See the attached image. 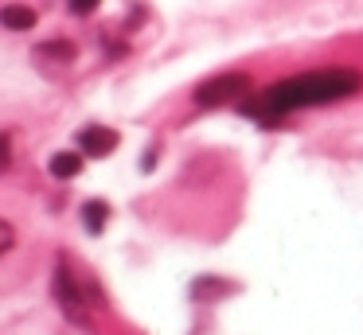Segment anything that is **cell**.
<instances>
[{"label":"cell","mask_w":363,"mask_h":335,"mask_svg":"<svg viewBox=\"0 0 363 335\" xmlns=\"http://www.w3.org/2000/svg\"><path fill=\"white\" fill-rule=\"evenodd\" d=\"M0 23L9 31H28V28H35V12L24 4H4L0 8Z\"/></svg>","instance_id":"5b68a950"},{"label":"cell","mask_w":363,"mask_h":335,"mask_svg":"<svg viewBox=\"0 0 363 335\" xmlns=\"http://www.w3.org/2000/svg\"><path fill=\"white\" fill-rule=\"evenodd\" d=\"M40 51H48L51 59H63V62L74 59V43H67V39H59V43H43Z\"/></svg>","instance_id":"ba28073f"},{"label":"cell","mask_w":363,"mask_h":335,"mask_svg":"<svg viewBox=\"0 0 363 335\" xmlns=\"http://www.w3.org/2000/svg\"><path fill=\"white\" fill-rule=\"evenodd\" d=\"M246 90H250V78H246V74H219V78H207L203 86H196V106H203V109L235 106V101H242Z\"/></svg>","instance_id":"3957f363"},{"label":"cell","mask_w":363,"mask_h":335,"mask_svg":"<svg viewBox=\"0 0 363 335\" xmlns=\"http://www.w3.org/2000/svg\"><path fill=\"white\" fill-rule=\"evenodd\" d=\"M79 148L86 156H94V160H102V156H110L118 148V132L106 129V125H86V129H79Z\"/></svg>","instance_id":"277c9868"},{"label":"cell","mask_w":363,"mask_h":335,"mask_svg":"<svg viewBox=\"0 0 363 335\" xmlns=\"http://www.w3.org/2000/svg\"><path fill=\"white\" fill-rule=\"evenodd\" d=\"M9 160H12V144H9V137L0 132V171L9 168Z\"/></svg>","instance_id":"30bf717a"},{"label":"cell","mask_w":363,"mask_h":335,"mask_svg":"<svg viewBox=\"0 0 363 335\" xmlns=\"http://www.w3.org/2000/svg\"><path fill=\"white\" fill-rule=\"evenodd\" d=\"M82 222H86L90 234H102L106 222H110V207H106L102 199H90L86 207H82Z\"/></svg>","instance_id":"52a82bcc"},{"label":"cell","mask_w":363,"mask_h":335,"mask_svg":"<svg viewBox=\"0 0 363 335\" xmlns=\"http://www.w3.org/2000/svg\"><path fill=\"white\" fill-rule=\"evenodd\" d=\"M71 8H74V12H94V8H98V0H71Z\"/></svg>","instance_id":"8fae6325"},{"label":"cell","mask_w":363,"mask_h":335,"mask_svg":"<svg viewBox=\"0 0 363 335\" xmlns=\"http://www.w3.org/2000/svg\"><path fill=\"white\" fill-rule=\"evenodd\" d=\"M12 246H16V230H12V222H4V218H0V257L9 254Z\"/></svg>","instance_id":"9c48e42d"},{"label":"cell","mask_w":363,"mask_h":335,"mask_svg":"<svg viewBox=\"0 0 363 335\" xmlns=\"http://www.w3.org/2000/svg\"><path fill=\"white\" fill-rule=\"evenodd\" d=\"M363 90V74L347 67H324V70H305L274 82L262 90L254 101H242V113L258 125H281L289 113L308 106H328V101H344Z\"/></svg>","instance_id":"6da1fadb"},{"label":"cell","mask_w":363,"mask_h":335,"mask_svg":"<svg viewBox=\"0 0 363 335\" xmlns=\"http://www.w3.org/2000/svg\"><path fill=\"white\" fill-rule=\"evenodd\" d=\"M48 168H51V176H55V179H74L82 171V156L79 152H55Z\"/></svg>","instance_id":"8992f818"},{"label":"cell","mask_w":363,"mask_h":335,"mask_svg":"<svg viewBox=\"0 0 363 335\" xmlns=\"http://www.w3.org/2000/svg\"><path fill=\"white\" fill-rule=\"evenodd\" d=\"M51 288H55V300L63 308V316L79 327H90V304H98V300H94V293H86V285H79V277H74L67 257H59Z\"/></svg>","instance_id":"7a4b0ae2"}]
</instances>
